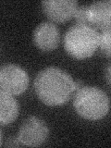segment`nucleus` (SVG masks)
<instances>
[{
  "mask_svg": "<svg viewBox=\"0 0 111 148\" xmlns=\"http://www.w3.org/2000/svg\"><path fill=\"white\" fill-rule=\"evenodd\" d=\"M34 91L44 104L57 106L67 103L75 91V86L68 72L56 67H49L37 74Z\"/></svg>",
  "mask_w": 111,
  "mask_h": 148,
  "instance_id": "nucleus-1",
  "label": "nucleus"
},
{
  "mask_svg": "<svg viewBox=\"0 0 111 148\" xmlns=\"http://www.w3.org/2000/svg\"><path fill=\"white\" fill-rule=\"evenodd\" d=\"M99 46V32L88 25L75 24L64 36V48L71 57L84 59L92 57Z\"/></svg>",
  "mask_w": 111,
  "mask_h": 148,
  "instance_id": "nucleus-2",
  "label": "nucleus"
},
{
  "mask_svg": "<svg viewBox=\"0 0 111 148\" xmlns=\"http://www.w3.org/2000/svg\"><path fill=\"white\" fill-rule=\"evenodd\" d=\"M73 106L82 118L89 120L103 119L109 110V98L98 87L83 86L76 92Z\"/></svg>",
  "mask_w": 111,
  "mask_h": 148,
  "instance_id": "nucleus-3",
  "label": "nucleus"
},
{
  "mask_svg": "<svg viewBox=\"0 0 111 148\" xmlns=\"http://www.w3.org/2000/svg\"><path fill=\"white\" fill-rule=\"evenodd\" d=\"M27 72L15 64L4 65L0 69V91L11 95L24 92L29 86Z\"/></svg>",
  "mask_w": 111,
  "mask_h": 148,
  "instance_id": "nucleus-4",
  "label": "nucleus"
},
{
  "mask_svg": "<svg viewBox=\"0 0 111 148\" xmlns=\"http://www.w3.org/2000/svg\"><path fill=\"white\" fill-rule=\"evenodd\" d=\"M48 134L49 130L44 120L32 116L22 122L18 137L23 145L34 147L43 145Z\"/></svg>",
  "mask_w": 111,
  "mask_h": 148,
  "instance_id": "nucleus-5",
  "label": "nucleus"
},
{
  "mask_svg": "<svg viewBox=\"0 0 111 148\" xmlns=\"http://www.w3.org/2000/svg\"><path fill=\"white\" fill-rule=\"evenodd\" d=\"M42 8L52 21L63 23L73 18L78 8V2L74 0H48L42 2Z\"/></svg>",
  "mask_w": 111,
  "mask_h": 148,
  "instance_id": "nucleus-6",
  "label": "nucleus"
},
{
  "mask_svg": "<svg viewBox=\"0 0 111 148\" xmlns=\"http://www.w3.org/2000/svg\"><path fill=\"white\" fill-rule=\"evenodd\" d=\"M34 45L40 50L48 52L56 49L59 45L60 34L53 22H42L35 28L32 35Z\"/></svg>",
  "mask_w": 111,
  "mask_h": 148,
  "instance_id": "nucleus-7",
  "label": "nucleus"
},
{
  "mask_svg": "<svg viewBox=\"0 0 111 148\" xmlns=\"http://www.w3.org/2000/svg\"><path fill=\"white\" fill-rule=\"evenodd\" d=\"M88 22L89 26L102 31L108 30L111 27V2H94L88 6Z\"/></svg>",
  "mask_w": 111,
  "mask_h": 148,
  "instance_id": "nucleus-8",
  "label": "nucleus"
},
{
  "mask_svg": "<svg viewBox=\"0 0 111 148\" xmlns=\"http://www.w3.org/2000/svg\"><path fill=\"white\" fill-rule=\"evenodd\" d=\"M20 106L13 95L0 91V124H10L17 119Z\"/></svg>",
  "mask_w": 111,
  "mask_h": 148,
  "instance_id": "nucleus-9",
  "label": "nucleus"
},
{
  "mask_svg": "<svg viewBox=\"0 0 111 148\" xmlns=\"http://www.w3.org/2000/svg\"><path fill=\"white\" fill-rule=\"evenodd\" d=\"M110 29L102 31L99 34V47L106 57L110 58Z\"/></svg>",
  "mask_w": 111,
  "mask_h": 148,
  "instance_id": "nucleus-10",
  "label": "nucleus"
},
{
  "mask_svg": "<svg viewBox=\"0 0 111 148\" xmlns=\"http://www.w3.org/2000/svg\"><path fill=\"white\" fill-rule=\"evenodd\" d=\"M73 18H75L77 24L89 26V22H88V6H82L80 8L78 7L75 13H74Z\"/></svg>",
  "mask_w": 111,
  "mask_h": 148,
  "instance_id": "nucleus-11",
  "label": "nucleus"
},
{
  "mask_svg": "<svg viewBox=\"0 0 111 148\" xmlns=\"http://www.w3.org/2000/svg\"><path fill=\"white\" fill-rule=\"evenodd\" d=\"M22 143L20 141L18 137H9L8 140L5 143V146H8V147H14V146H22Z\"/></svg>",
  "mask_w": 111,
  "mask_h": 148,
  "instance_id": "nucleus-12",
  "label": "nucleus"
},
{
  "mask_svg": "<svg viewBox=\"0 0 111 148\" xmlns=\"http://www.w3.org/2000/svg\"><path fill=\"white\" fill-rule=\"evenodd\" d=\"M106 80H108V83L110 84V65L108 67V71H106Z\"/></svg>",
  "mask_w": 111,
  "mask_h": 148,
  "instance_id": "nucleus-13",
  "label": "nucleus"
},
{
  "mask_svg": "<svg viewBox=\"0 0 111 148\" xmlns=\"http://www.w3.org/2000/svg\"><path fill=\"white\" fill-rule=\"evenodd\" d=\"M1 143H2V132L0 130V145H1Z\"/></svg>",
  "mask_w": 111,
  "mask_h": 148,
  "instance_id": "nucleus-14",
  "label": "nucleus"
}]
</instances>
